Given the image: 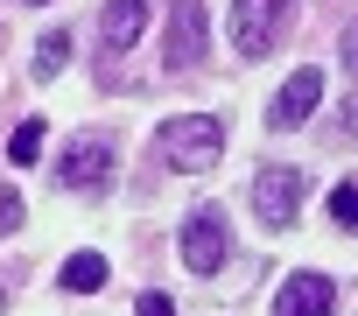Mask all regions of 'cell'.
Masks as SVG:
<instances>
[{
	"mask_svg": "<svg viewBox=\"0 0 358 316\" xmlns=\"http://www.w3.org/2000/svg\"><path fill=\"white\" fill-rule=\"evenodd\" d=\"M155 155H162L169 169L197 176V169H211L218 155H225V120H218V113H176V120H162Z\"/></svg>",
	"mask_w": 358,
	"mask_h": 316,
	"instance_id": "1",
	"label": "cell"
},
{
	"mask_svg": "<svg viewBox=\"0 0 358 316\" xmlns=\"http://www.w3.org/2000/svg\"><path fill=\"white\" fill-rule=\"evenodd\" d=\"M302 190H309V176H302L295 162H267V169L253 176V211H260V225H267V232H288Z\"/></svg>",
	"mask_w": 358,
	"mask_h": 316,
	"instance_id": "2",
	"label": "cell"
},
{
	"mask_svg": "<svg viewBox=\"0 0 358 316\" xmlns=\"http://www.w3.org/2000/svg\"><path fill=\"white\" fill-rule=\"evenodd\" d=\"M113 134H78L71 148H64V162H57V183L64 190H106L113 183Z\"/></svg>",
	"mask_w": 358,
	"mask_h": 316,
	"instance_id": "3",
	"label": "cell"
},
{
	"mask_svg": "<svg viewBox=\"0 0 358 316\" xmlns=\"http://www.w3.org/2000/svg\"><path fill=\"white\" fill-rule=\"evenodd\" d=\"M281 22H288V0H232V50L239 57H267Z\"/></svg>",
	"mask_w": 358,
	"mask_h": 316,
	"instance_id": "4",
	"label": "cell"
},
{
	"mask_svg": "<svg viewBox=\"0 0 358 316\" xmlns=\"http://www.w3.org/2000/svg\"><path fill=\"white\" fill-rule=\"evenodd\" d=\"M176 246H183V267H190V274H218V267H225V253H232V239H225V218H218L211 204L183 218V239H176Z\"/></svg>",
	"mask_w": 358,
	"mask_h": 316,
	"instance_id": "5",
	"label": "cell"
},
{
	"mask_svg": "<svg viewBox=\"0 0 358 316\" xmlns=\"http://www.w3.org/2000/svg\"><path fill=\"white\" fill-rule=\"evenodd\" d=\"M204 36H211L204 8H197V0H176V8H169V50H162V64L169 71H197L204 64Z\"/></svg>",
	"mask_w": 358,
	"mask_h": 316,
	"instance_id": "6",
	"label": "cell"
},
{
	"mask_svg": "<svg viewBox=\"0 0 358 316\" xmlns=\"http://www.w3.org/2000/svg\"><path fill=\"white\" fill-rule=\"evenodd\" d=\"M316 106H323V71H316V64H302V71H295V78H288V85L274 92L267 120H274V127L288 134V127H302V120H309Z\"/></svg>",
	"mask_w": 358,
	"mask_h": 316,
	"instance_id": "7",
	"label": "cell"
},
{
	"mask_svg": "<svg viewBox=\"0 0 358 316\" xmlns=\"http://www.w3.org/2000/svg\"><path fill=\"white\" fill-rule=\"evenodd\" d=\"M337 309V281L330 274H288L274 295V316H330Z\"/></svg>",
	"mask_w": 358,
	"mask_h": 316,
	"instance_id": "8",
	"label": "cell"
},
{
	"mask_svg": "<svg viewBox=\"0 0 358 316\" xmlns=\"http://www.w3.org/2000/svg\"><path fill=\"white\" fill-rule=\"evenodd\" d=\"M148 29V0H113V8L99 15V36L106 50H134V36Z\"/></svg>",
	"mask_w": 358,
	"mask_h": 316,
	"instance_id": "9",
	"label": "cell"
},
{
	"mask_svg": "<svg viewBox=\"0 0 358 316\" xmlns=\"http://www.w3.org/2000/svg\"><path fill=\"white\" fill-rule=\"evenodd\" d=\"M57 281H64L71 295H92V288H106V260H99V253H71Z\"/></svg>",
	"mask_w": 358,
	"mask_h": 316,
	"instance_id": "10",
	"label": "cell"
},
{
	"mask_svg": "<svg viewBox=\"0 0 358 316\" xmlns=\"http://www.w3.org/2000/svg\"><path fill=\"white\" fill-rule=\"evenodd\" d=\"M43 141H50V134H43V120H22V127H15V141H8V162H22V169H29L36 155H43Z\"/></svg>",
	"mask_w": 358,
	"mask_h": 316,
	"instance_id": "11",
	"label": "cell"
},
{
	"mask_svg": "<svg viewBox=\"0 0 358 316\" xmlns=\"http://www.w3.org/2000/svg\"><path fill=\"white\" fill-rule=\"evenodd\" d=\"M64 64H71V36L57 29V36H43V43H36V78H57Z\"/></svg>",
	"mask_w": 358,
	"mask_h": 316,
	"instance_id": "12",
	"label": "cell"
},
{
	"mask_svg": "<svg viewBox=\"0 0 358 316\" xmlns=\"http://www.w3.org/2000/svg\"><path fill=\"white\" fill-rule=\"evenodd\" d=\"M330 218H337L344 232H358V183H337V190H330Z\"/></svg>",
	"mask_w": 358,
	"mask_h": 316,
	"instance_id": "13",
	"label": "cell"
},
{
	"mask_svg": "<svg viewBox=\"0 0 358 316\" xmlns=\"http://www.w3.org/2000/svg\"><path fill=\"white\" fill-rule=\"evenodd\" d=\"M22 218H29L22 197H15V190H0V232H22Z\"/></svg>",
	"mask_w": 358,
	"mask_h": 316,
	"instance_id": "14",
	"label": "cell"
},
{
	"mask_svg": "<svg viewBox=\"0 0 358 316\" xmlns=\"http://www.w3.org/2000/svg\"><path fill=\"white\" fill-rule=\"evenodd\" d=\"M134 316H176V302H169V295H155V288H148V295H141V302H134Z\"/></svg>",
	"mask_w": 358,
	"mask_h": 316,
	"instance_id": "15",
	"label": "cell"
},
{
	"mask_svg": "<svg viewBox=\"0 0 358 316\" xmlns=\"http://www.w3.org/2000/svg\"><path fill=\"white\" fill-rule=\"evenodd\" d=\"M344 71L358 78V15H351V29H344Z\"/></svg>",
	"mask_w": 358,
	"mask_h": 316,
	"instance_id": "16",
	"label": "cell"
},
{
	"mask_svg": "<svg viewBox=\"0 0 358 316\" xmlns=\"http://www.w3.org/2000/svg\"><path fill=\"white\" fill-rule=\"evenodd\" d=\"M0 309H8V288H0Z\"/></svg>",
	"mask_w": 358,
	"mask_h": 316,
	"instance_id": "17",
	"label": "cell"
}]
</instances>
